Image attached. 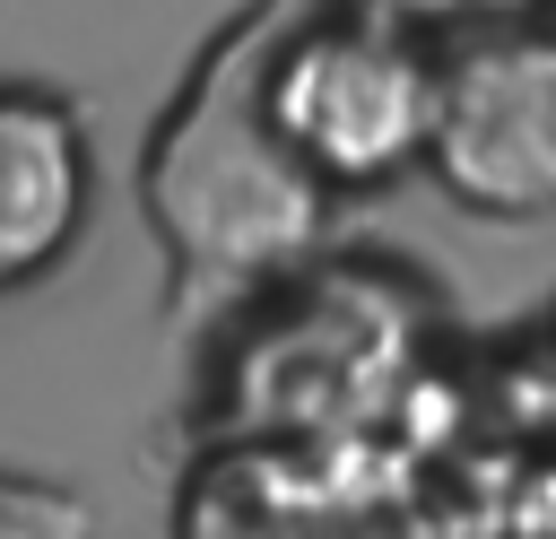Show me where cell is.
I'll list each match as a JSON object with an SVG mask.
<instances>
[{
	"label": "cell",
	"mask_w": 556,
	"mask_h": 539,
	"mask_svg": "<svg viewBox=\"0 0 556 539\" xmlns=\"http://www.w3.org/2000/svg\"><path fill=\"white\" fill-rule=\"evenodd\" d=\"M434 43L356 17V9H295L261 61V113L295 174L339 209L400 191L426 174V130H434Z\"/></svg>",
	"instance_id": "2"
},
{
	"label": "cell",
	"mask_w": 556,
	"mask_h": 539,
	"mask_svg": "<svg viewBox=\"0 0 556 539\" xmlns=\"http://www.w3.org/2000/svg\"><path fill=\"white\" fill-rule=\"evenodd\" d=\"M400 313L339 296V278L313 287V304H269L252 313V330L235 339V435L243 443H313V435H348L391 383H400Z\"/></svg>",
	"instance_id": "4"
},
{
	"label": "cell",
	"mask_w": 556,
	"mask_h": 539,
	"mask_svg": "<svg viewBox=\"0 0 556 539\" xmlns=\"http://www.w3.org/2000/svg\"><path fill=\"white\" fill-rule=\"evenodd\" d=\"M295 9L304 0H243L200 43L139 148V209L165 243V304L182 322L287 287L330 235V200L295 174L261 113V61Z\"/></svg>",
	"instance_id": "1"
},
{
	"label": "cell",
	"mask_w": 556,
	"mask_h": 539,
	"mask_svg": "<svg viewBox=\"0 0 556 539\" xmlns=\"http://www.w3.org/2000/svg\"><path fill=\"white\" fill-rule=\"evenodd\" d=\"M96 209V139L61 87L0 78V296L52 278Z\"/></svg>",
	"instance_id": "5"
},
{
	"label": "cell",
	"mask_w": 556,
	"mask_h": 539,
	"mask_svg": "<svg viewBox=\"0 0 556 539\" xmlns=\"http://www.w3.org/2000/svg\"><path fill=\"white\" fill-rule=\"evenodd\" d=\"M426 183L495 226L556 217V26L521 17L434 61Z\"/></svg>",
	"instance_id": "3"
},
{
	"label": "cell",
	"mask_w": 556,
	"mask_h": 539,
	"mask_svg": "<svg viewBox=\"0 0 556 539\" xmlns=\"http://www.w3.org/2000/svg\"><path fill=\"white\" fill-rule=\"evenodd\" d=\"M330 9H356V17H382L417 43H469V35H495V26H521L539 17V0H330Z\"/></svg>",
	"instance_id": "6"
},
{
	"label": "cell",
	"mask_w": 556,
	"mask_h": 539,
	"mask_svg": "<svg viewBox=\"0 0 556 539\" xmlns=\"http://www.w3.org/2000/svg\"><path fill=\"white\" fill-rule=\"evenodd\" d=\"M539 9H547V26H556V0H539Z\"/></svg>",
	"instance_id": "7"
}]
</instances>
